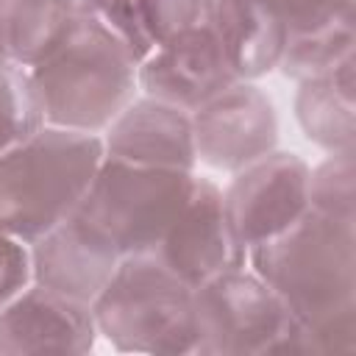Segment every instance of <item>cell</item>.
<instances>
[{
    "mask_svg": "<svg viewBox=\"0 0 356 356\" xmlns=\"http://www.w3.org/2000/svg\"><path fill=\"white\" fill-rule=\"evenodd\" d=\"M92 312L97 334L122 353H195V286L156 253L125 256Z\"/></svg>",
    "mask_w": 356,
    "mask_h": 356,
    "instance_id": "4",
    "label": "cell"
},
{
    "mask_svg": "<svg viewBox=\"0 0 356 356\" xmlns=\"http://www.w3.org/2000/svg\"><path fill=\"white\" fill-rule=\"evenodd\" d=\"M309 170L298 153L270 150L234 172L222 209L245 250L284 234L309 211Z\"/></svg>",
    "mask_w": 356,
    "mask_h": 356,
    "instance_id": "7",
    "label": "cell"
},
{
    "mask_svg": "<svg viewBox=\"0 0 356 356\" xmlns=\"http://www.w3.org/2000/svg\"><path fill=\"white\" fill-rule=\"evenodd\" d=\"M289 320L284 300L250 267L225 270L195 286V353L200 356L275 353Z\"/></svg>",
    "mask_w": 356,
    "mask_h": 356,
    "instance_id": "6",
    "label": "cell"
},
{
    "mask_svg": "<svg viewBox=\"0 0 356 356\" xmlns=\"http://www.w3.org/2000/svg\"><path fill=\"white\" fill-rule=\"evenodd\" d=\"M234 81L239 78L222 53L214 25L159 44L136 67V86L142 95L178 106L189 114Z\"/></svg>",
    "mask_w": 356,
    "mask_h": 356,
    "instance_id": "10",
    "label": "cell"
},
{
    "mask_svg": "<svg viewBox=\"0 0 356 356\" xmlns=\"http://www.w3.org/2000/svg\"><path fill=\"white\" fill-rule=\"evenodd\" d=\"M195 172L145 167L103 156L75 214L86 220L122 259L153 253L184 209Z\"/></svg>",
    "mask_w": 356,
    "mask_h": 356,
    "instance_id": "5",
    "label": "cell"
},
{
    "mask_svg": "<svg viewBox=\"0 0 356 356\" xmlns=\"http://www.w3.org/2000/svg\"><path fill=\"white\" fill-rule=\"evenodd\" d=\"M248 267L309 331L314 353L356 350V222L306 211L253 245Z\"/></svg>",
    "mask_w": 356,
    "mask_h": 356,
    "instance_id": "1",
    "label": "cell"
},
{
    "mask_svg": "<svg viewBox=\"0 0 356 356\" xmlns=\"http://www.w3.org/2000/svg\"><path fill=\"white\" fill-rule=\"evenodd\" d=\"M44 106L31 70L0 61V153L44 128Z\"/></svg>",
    "mask_w": 356,
    "mask_h": 356,
    "instance_id": "18",
    "label": "cell"
},
{
    "mask_svg": "<svg viewBox=\"0 0 356 356\" xmlns=\"http://www.w3.org/2000/svg\"><path fill=\"white\" fill-rule=\"evenodd\" d=\"M156 47L184 33L211 28L217 0H142Z\"/></svg>",
    "mask_w": 356,
    "mask_h": 356,
    "instance_id": "20",
    "label": "cell"
},
{
    "mask_svg": "<svg viewBox=\"0 0 356 356\" xmlns=\"http://www.w3.org/2000/svg\"><path fill=\"white\" fill-rule=\"evenodd\" d=\"M356 167L353 153H328L314 170H309V209L356 222Z\"/></svg>",
    "mask_w": 356,
    "mask_h": 356,
    "instance_id": "19",
    "label": "cell"
},
{
    "mask_svg": "<svg viewBox=\"0 0 356 356\" xmlns=\"http://www.w3.org/2000/svg\"><path fill=\"white\" fill-rule=\"evenodd\" d=\"M31 284V250L0 228V306Z\"/></svg>",
    "mask_w": 356,
    "mask_h": 356,
    "instance_id": "23",
    "label": "cell"
},
{
    "mask_svg": "<svg viewBox=\"0 0 356 356\" xmlns=\"http://www.w3.org/2000/svg\"><path fill=\"white\" fill-rule=\"evenodd\" d=\"M0 61L8 58V0H0Z\"/></svg>",
    "mask_w": 356,
    "mask_h": 356,
    "instance_id": "25",
    "label": "cell"
},
{
    "mask_svg": "<svg viewBox=\"0 0 356 356\" xmlns=\"http://www.w3.org/2000/svg\"><path fill=\"white\" fill-rule=\"evenodd\" d=\"M61 6H67L75 17H95L108 0H58Z\"/></svg>",
    "mask_w": 356,
    "mask_h": 356,
    "instance_id": "24",
    "label": "cell"
},
{
    "mask_svg": "<svg viewBox=\"0 0 356 356\" xmlns=\"http://www.w3.org/2000/svg\"><path fill=\"white\" fill-rule=\"evenodd\" d=\"M97 337L89 303L33 281L0 306V353H89Z\"/></svg>",
    "mask_w": 356,
    "mask_h": 356,
    "instance_id": "11",
    "label": "cell"
},
{
    "mask_svg": "<svg viewBox=\"0 0 356 356\" xmlns=\"http://www.w3.org/2000/svg\"><path fill=\"white\" fill-rule=\"evenodd\" d=\"M197 161L236 172L275 150L278 117L273 100L253 81H234L192 111Z\"/></svg>",
    "mask_w": 356,
    "mask_h": 356,
    "instance_id": "8",
    "label": "cell"
},
{
    "mask_svg": "<svg viewBox=\"0 0 356 356\" xmlns=\"http://www.w3.org/2000/svg\"><path fill=\"white\" fill-rule=\"evenodd\" d=\"M97 134L44 125L0 153V228L31 245L75 211L100 161Z\"/></svg>",
    "mask_w": 356,
    "mask_h": 356,
    "instance_id": "2",
    "label": "cell"
},
{
    "mask_svg": "<svg viewBox=\"0 0 356 356\" xmlns=\"http://www.w3.org/2000/svg\"><path fill=\"white\" fill-rule=\"evenodd\" d=\"M31 281L81 303H95L122 256L75 211L28 245Z\"/></svg>",
    "mask_w": 356,
    "mask_h": 356,
    "instance_id": "12",
    "label": "cell"
},
{
    "mask_svg": "<svg viewBox=\"0 0 356 356\" xmlns=\"http://www.w3.org/2000/svg\"><path fill=\"white\" fill-rule=\"evenodd\" d=\"M136 67L97 17H81L70 36L31 67L44 122L83 134L106 131L139 89Z\"/></svg>",
    "mask_w": 356,
    "mask_h": 356,
    "instance_id": "3",
    "label": "cell"
},
{
    "mask_svg": "<svg viewBox=\"0 0 356 356\" xmlns=\"http://www.w3.org/2000/svg\"><path fill=\"white\" fill-rule=\"evenodd\" d=\"M153 253L189 286H200L225 270L248 267V250L225 220L222 189L209 178H195L184 209Z\"/></svg>",
    "mask_w": 356,
    "mask_h": 356,
    "instance_id": "9",
    "label": "cell"
},
{
    "mask_svg": "<svg viewBox=\"0 0 356 356\" xmlns=\"http://www.w3.org/2000/svg\"><path fill=\"white\" fill-rule=\"evenodd\" d=\"M348 56H356V14H339L314 31L292 33L281 53L278 70L300 83L331 72Z\"/></svg>",
    "mask_w": 356,
    "mask_h": 356,
    "instance_id": "17",
    "label": "cell"
},
{
    "mask_svg": "<svg viewBox=\"0 0 356 356\" xmlns=\"http://www.w3.org/2000/svg\"><path fill=\"white\" fill-rule=\"evenodd\" d=\"M284 28L286 33H306L339 14H356V6H345L342 0H259Z\"/></svg>",
    "mask_w": 356,
    "mask_h": 356,
    "instance_id": "22",
    "label": "cell"
},
{
    "mask_svg": "<svg viewBox=\"0 0 356 356\" xmlns=\"http://www.w3.org/2000/svg\"><path fill=\"white\" fill-rule=\"evenodd\" d=\"M78 19L58 0H8V58L28 70L36 67L70 36Z\"/></svg>",
    "mask_w": 356,
    "mask_h": 356,
    "instance_id": "16",
    "label": "cell"
},
{
    "mask_svg": "<svg viewBox=\"0 0 356 356\" xmlns=\"http://www.w3.org/2000/svg\"><path fill=\"white\" fill-rule=\"evenodd\" d=\"M295 117L309 142L325 153H353L356 145V56L325 75L300 81Z\"/></svg>",
    "mask_w": 356,
    "mask_h": 356,
    "instance_id": "14",
    "label": "cell"
},
{
    "mask_svg": "<svg viewBox=\"0 0 356 356\" xmlns=\"http://www.w3.org/2000/svg\"><path fill=\"white\" fill-rule=\"evenodd\" d=\"M95 17L120 39V44L136 64H142L156 50L142 0H108Z\"/></svg>",
    "mask_w": 356,
    "mask_h": 356,
    "instance_id": "21",
    "label": "cell"
},
{
    "mask_svg": "<svg viewBox=\"0 0 356 356\" xmlns=\"http://www.w3.org/2000/svg\"><path fill=\"white\" fill-rule=\"evenodd\" d=\"M103 150L131 164L192 172L197 164L192 114L147 95L134 97L106 128Z\"/></svg>",
    "mask_w": 356,
    "mask_h": 356,
    "instance_id": "13",
    "label": "cell"
},
{
    "mask_svg": "<svg viewBox=\"0 0 356 356\" xmlns=\"http://www.w3.org/2000/svg\"><path fill=\"white\" fill-rule=\"evenodd\" d=\"M214 33L239 81H256L278 70L286 28L259 0H217Z\"/></svg>",
    "mask_w": 356,
    "mask_h": 356,
    "instance_id": "15",
    "label": "cell"
}]
</instances>
